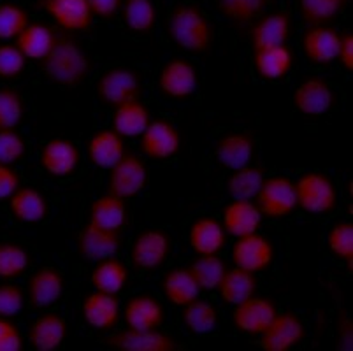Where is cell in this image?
<instances>
[{
    "instance_id": "cell-1",
    "label": "cell",
    "mask_w": 353,
    "mask_h": 351,
    "mask_svg": "<svg viewBox=\"0 0 353 351\" xmlns=\"http://www.w3.org/2000/svg\"><path fill=\"white\" fill-rule=\"evenodd\" d=\"M41 69L50 81L74 88L90 76L92 63L78 41L67 34H57L53 48L41 60Z\"/></svg>"
},
{
    "instance_id": "cell-2",
    "label": "cell",
    "mask_w": 353,
    "mask_h": 351,
    "mask_svg": "<svg viewBox=\"0 0 353 351\" xmlns=\"http://www.w3.org/2000/svg\"><path fill=\"white\" fill-rule=\"evenodd\" d=\"M167 34L176 46L188 53H206L213 46V25L199 6L194 4H179L172 9Z\"/></svg>"
},
{
    "instance_id": "cell-3",
    "label": "cell",
    "mask_w": 353,
    "mask_h": 351,
    "mask_svg": "<svg viewBox=\"0 0 353 351\" xmlns=\"http://www.w3.org/2000/svg\"><path fill=\"white\" fill-rule=\"evenodd\" d=\"M297 208L310 214H329L338 208V190L323 172H304L295 183Z\"/></svg>"
},
{
    "instance_id": "cell-4",
    "label": "cell",
    "mask_w": 353,
    "mask_h": 351,
    "mask_svg": "<svg viewBox=\"0 0 353 351\" xmlns=\"http://www.w3.org/2000/svg\"><path fill=\"white\" fill-rule=\"evenodd\" d=\"M95 92L102 104L117 109L118 106L137 101L143 93V85L134 70L114 67L101 74L95 85Z\"/></svg>"
},
{
    "instance_id": "cell-5",
    "label": "cell",
    "mask_w": 353,
    "mask_h": 351,
    "mask_svg": "<svg viewBox=\"0 0 353 351\" xmlns=\"http://www.w3.org/2000/svg\"><path fill=\"white\" fill-rule=\"evenodd\" d=\"M255 204L262 212V217L274 218V220L288 217L297 209L295 183L285 176L265 178L255 195Z\"/></svg>"
},
{
    "instance_id": "cell-6",
    "label": "cell",
    "mask_w": 353,
    "mask_h": 351,
    "mask_svg": "<svg viewBox=\"0 0 353 351\" xmlns=\"http://www.w3.org/2000/svg\"><path fill=\"white\" fill-rule=\"evenodd\" d=\"M148 183V169L143 160L136 154L125 153L111 169H109L108 190L117 197H137Z\"/></svg>"
},
{
    "instance_id": "cell-7",
    "label": "cell",
    "mask_w": 353,
    "mask_h": 351,
    "mask_svg": "<svg viewBox=\"0 0 353 351\" xmlns=\"http://www.w3.org/2000/svg\"><path fill=\"white\" fill-rule=\"evenodd\" d=\"M306 339V327L292 311L278 313L264 332L260 334V346L265 351H290Z\"/></svg>"
},
{
    "instance_id": "cell-8",
    "label": "cell",
    "mask_w": 353,
    "mask_h": 351,
    "mask_svg": "<svg viewBox=\"0 0 353 351\" xmlns=\"http://www.w3.org/2000/svg\"><path fill=\"white\" fill-rule=\"evenodd\" d=\"M278 314L274 301L269 297H256L252 295L246 301L234 305L232 321L241 332L252 337H260Z\"/></svg>"
},
{
    "instance_id": "cell-9",
    "label": "cell",
    "mask_w": 353,
    "mask_h": 351,
    "mask_svg": "<svg viewBox=\"0 0 353 351\" xmlns=\"http://www.w3.org/2000/svg\"><path fill=\"white\" fill-rule=\"evenodd\" d=\"M171 253V241L157 228L143 230L130 248V262L137 270H155L165 263Z\"/></svg>"
},
{
    "instance_id": "cell-10",
    "label": "cell",
    "mask_w": 353,
    "mask_h": 351,
    "mask_svg": "<svg viewBox=\"0 0 353 351\" xmlns=\"http://www.w3.org/2000/svg\"><path fill=\"white\" fill-rule=\"evenodd\" d=\"M35 6L65 32H86L94 25L95 16L86 0H37Z\"/></svg>"
},
{
    "instance_id": "cell-11",
    "label": "cell",
    "mask_w": 353,
    "mask_h": 351,
    "mask_svg": "<svg viewBox=\"0 0 353 351\" xmlns=\"http://www.w3.org/2000/svg\"><path fill=\"white\" fill-rule=\"evenodd\" d=\"M234 265L256 274L264 272L274 259V248L265 236H260L259 232L245 237H237L230 251Z\"/></svg>"
},
{
    "instance_id": "cell-12",
    "label": "cell",
    "mask_w": 353,
    "mask_h": 351,
    "mask_svg": "<svg viewBox=\"0 0 353 351\" xmlns=\"http://www.w3.org/2000/svg\"><path fill=\"white\" fill-rule=\"evenodd\" d=\"M105 344L120 351H174L178 348L174 337L160 332L159 328L153 330L127 328L105 337Z\"/></svg>"
},
{
    "instance_id": "cell-13",
    "label": "cell",
    "mask_w": 353,
    "mask_h": 351,
    "mask_svg": "<svg viewBox=\"0 0 353 351\" xmlns=\"http://www.w3.org/2000/svg\"><path fill=\"white\" fill-rule=\"evenodd\" d=\"M181 148V135L169 121H150L141 134V151L152 160H169L178 154Z\"/></svg>"
},
{
    "instance_id": "cell-14",
    "label": "cell",
    "mask_w": 353,
    "mask_h": 351,
    "mask_svg": "<svg viewBox=\"0 0 353 351\" xmlns=\"http://www.w3.org/2000/svg\"><path fill=\"white\" fill-rule=\"evenodd\" d=\"M199 86L197 70L188 60L174 58L162 67L159 76V88L165 97L183 101L194 95Z\"/></svg>"
},
{
    "instance_id": "cell-15",
    "label": "cell",
    "mask_w": 353,
    "mask_h": 351,
    "mask_svg": "<svg viewBox=\"0 0 353 351\" xmlns=\"http://www.w3.org/2000/svg\"><path fill=\"white\" fill-rule=\"evenodd\" d=\"M341 32L330 25L307 27L303 34L304 57L314 66H329L338 60Z\"/></svg>"
},
{
    "instance_id": "cell-16",
    "label": "cell",
    "mask_w": 353,
    "mask_h": 351,
    "mask_svg": "<svg viewBox=\"0 0 353 351\" xmlns=\"http://www.w3.org/2000/svg\"><path fill=\"white\" fill-rule=\"evenodd\" d=\"M292 32V18L288 12H264L252 23L250 41L253 50L287 44Z\"/></svg>"
},
{
    "instance_id": "cell-17",
    "label": "cell",
    "mask_w": 353,
    "mask_h": 351,
    "mask_svg": "<svg viewBox=\"0 0 353 351\" xmlns=\"http://www.w3.org/2000/svg\"><path fill=\"white\" fill-rule=\"evenodd\" d=\"M121 248V236L117 230H104L95 225L88 223L78 236L79 255L85 257L90 262L117 257Z\"/></svg>"
},
{
    "instance_id": "cell-18",
    "label": "cell",
    "mask_w": 353,
    "mask_h": 351,
    "mask_svg": "<svg viewBox=\"0 0 353 351\" xmlns=\"http://www.w3.org/2000/svg\"><path fill=\"white\" fill-rule=\"evenodd\" d=\"M79 148L67 139H51L41 150V166L53 178H67L79 166Z\"/></svg>"
},
{
    "instance_id": "cell-19",
    "label": "cell",
    "mask_w": 353,
    "mask_h": 351,
    "mask_svg": "<svg viewBox=\"0 0 353 351\" xmlns=\"http://www.w3.org/2000/svg\"><path fill=\"white\" fill-rule=\"evenodd\" d=\"M262 223V212L253 201L246 199H232L221 212V225L227 236L245 237L259 232Z\"/></svg>"
},
{
    "instance_id": "cell-20",
    "label": "cell",
    "mask_w": 353,
    "mask_h": 351,
    "mask_svg": "<svg viewBox=\"0 0 353 351\" xmlns=\"http://www.w3.org/2000/svg\"><path fill=\"white\" fill-rule=\"evenodd\" d=\"M334 93L322 77H307L294 93V106L304 116H322L330 111Z\"/></svg>"
},
{
    "instance_id": "cell-21",
    "label": "cell",
    "mask_w": 353,
    "mask_h": 351,
    "mask_svg": "<svg viewBox=\"0 0 353 351\" xmlns=\"http://www.w3.org/2000/svg\"><path fill=\"white\" fill-rule=\"evenodd\" d=\"M63 294V278L59 269L43 267L35 270L27 285L28 302L35 309H48L60 301Z\"/></svg>"
},
{
    "instance_id": "cell-22",
    "label": "cell",
    "mask_w": 353,
    "mask_h": 351,
    "mask_svg": "<svg viewBox=\"0 0 353 351\" xmlns=\"http://www.w3.org/2000/svg\"><path fill=\"white\" fill-rule=\"evenodd\" d=\"M253 67L262 81H280L294 67V53L287 44L253 50Z\"/></svg>"
},
{
    "instance_id": "cell-23",
    "label": "cell",
    "mask_w": 353,
    "mask_h": 351,
    "mask_svg": "<svg viewBox=\"0 0 353 351\" xmlns=\"http://www.w3.org/2000/svg\"><path fill=\"white\" fill-rule=\"evenodd\" d=\"M83 317L92 328L109 332L120 320V301L117 295L95 290L83 302Z\"/></svg>"
},
{
    "instance_id": "cell-24",
    "label": "cell",
    "mask_w": 353,
    "mask_h": 351,
    "mask_svg": "<svg viewBox=\"0 0 353 351\" xmlns=\"http://www.w3.org/2000/svg\"><path fill=\"white\" fill-rule=\"evenodd\" d=\"M67 337V321L59 313H44L35 318L28 330V343L35 351L59 350Z\"/></svg>"
},
{
    "instance_id": "cell-25",
    "label": "cell",
    "mask_w": 353,
    "mask_h": 351,
    "mask_svg": "<svg viewBox=\"0 0 353 351\" xmlns=\"http://www.w3.org/2000/svg\"><path fill=\"white\" fill-rule=\"evenodd\" d=\"M255 153V141L246 132H234L223 135L214 146V157L221 167L236 170L252 162Z\"/></svg>"
},
{
    "instance_id": "cell-26",
    "label": "cell",
    "mask_w": 353,
    "mask_h": 351,
    "mask_svg": "<svg viewBox=\"0 0 353 351\" xmlns=\"http://www.w3.org/2000/svg\"><path fill=\"white\" fill-rule=\"evenodd\" d=\"M8 208L18 223L34 225L46 220L48 217L46 197L34 186H20L8 199Z\"/></svg>"
},
{
    "instance_id": "cell-27",
    "label": "cell",
    "mask_w": 353,
    "mask_h": 351,
    "mask_svg": "<svg viewBox=\"0 0 353 351\" xmlns=\"http://www.w3.org/2000/svg\"><path fill=\"white\" fill-rule=\"evenodd\" d=\"M188 243L197 255H218L227 244V232L213 217H202L190 225Z\"/></svg>"
},
{
    "instance_id": "cell-28",
    "label": "cell",
    "mask_w": 353,
    "mask_h": 351,
    "mask_svg": "<svg viewBox=\"0 0 353 351\" xmlns=\"http://www.w3.org/2000/svg\"><path fill=\"white\" fill-rule=\"evenodd\" d=\"M128 221V209L125 199L117 197L113 193L95 199L90 205L88 223L104 230L121 232Z\"/></svg>"
},
{
    "instance_id": "cell-29",
    "label": "cell",
    "mask_w": 353,
    "mask_h": 351,
    "mask_svg": "<svg viewBox=\"0 0 353 351\" xmlns=\"http://www.w3.org/2000/svg\"><path fill=\"white\" fill-rule=\"evenodd\" d=\"M86 153H88V160L95 167L111 169L127 151H125L123 137L118 135L113 128H104L90 137Z\"/></svg>"
},
{
    "instance_id": "cell-30",
    "label": "cell",
    "mask_w": 353,
    "mask_h": 351,
    "mask_svg": "<svg viewBox=\"0 0 353 351\" xmlns=\"http://www.w3.org/2000/svg\"><path fill=\"white\" fill-rule=\"evenodd\" d=\"M125 323L128 328L153 330L163 323V308L152 295H134L125 305Z\"/></svg>"
},
{
    "instance_id": "cell-31",
    "label": "cell",
    "mask_w": 353,
    "mask_h": 351,
    "mask_svg": "<svg viewBox=\"0 0 353 351\" xmlns=\"http://www.w3.org/2000/svg\"><path fill=\"white\" fill-rule=\"evenodd\" d=\"M160 288H162V294L167 302H171L172 305H178V308H185L188 302L197 299L201 294V288L195 283L194 276L185 267H176V269L169 270L162 278Z\"/></svg>"
},
{
    "instance_id": "cell-32",
    "label": "cell",
    "mask_w": 353,
    "mask_h": 351,
    "mask_svg": "<svg viewBox=\"0 0 353 351\" xmlns=\"http://www.w3.org/2000/svg\"><path fill=\"white\" fill-rule=\"evenodd\" d=\"M54 39H57V32L50 25L37 21V23H28L16 37L14 44L25 54V58L41 62L53 48Z\"/></svg>"
},
{
    "instance_id": "cell-33",
    "label": "cell",
    "mask_w": 353,
    "mask_h": 351,
    "mask_svg": "<svg viewBox=\"0 0 353 351\" xmlns=\"http://www.w3.org/2000/svg\"><path fill=\"white\" fill-rule=\"evenodd\" d=\"M128 278H130L128 267L117 257H111V259L97 262L90 274V283L97 292L117 295L127 286Z\"/></svg>"
},
{
    "instance_id": "cell-34",
    "label": "cell",
    "mask_w": 353,
    "mask_h": 351,
    "mask_svg": "<svg viewBox=\"0 0 353 351\" xmlns=\"http://www.w3.org/2000/svg\"><path fill=\"white\" fill-rule=\"evenodd\" d=\"M150 121H152L150 112L137 99V101L118 106L113 116V130L123 139H137L146 130Z\"/></svg>"
},
{
    "instance_id": "cell-35",
    "label": "cell",
    "mask_w": 353,
    "mask_h": 351,
    "mask_svg": "<svg viewBox=\"0 0 353 351\" xmlns=\"http://www.w3.org/2000/svg\"><path fill=\"white\" fill-rule=\"evenodd\" d=\"M256 288H259V281L253 272L234 267V269L227 270L216 290L223 302L236 305L255 295Z\"/></svg>"
},
{
    "instance_id": "cell-36",
    "label": "cell",
    "mask_w": 353,
    "mask_h": 351,
    "mask_svg": "<svg viewBox=\"0 0 353 351\" xmlns=\"http://www.w3.org/2000/svg\"><path fill=\"white\" fill-rule=\"evenodd\" d=\"M121 18L134 34H150L157 27L159 11L153 0H121Z\"/></svg>"
},
{
    "instance_id": "cell-37",
    "label": "cell",
    "mask_w": 353,
    "mask_h": 351,
    "mask_svg": "<svg viewBox=\"0 0 353 351\" xmlns=\"http://www.w3.org/2000/svg\"><path fill=\"white\" fill-rule=\"evenodd\" d=\"M216 6L227 21L243 28L264 14L271 6V0H216Z\"/></svg>"
},
{
    "instance_id": "cell-38",
    "label": "cell",
    "mask_w": 353,
    "mask_h": 351,
    "mask_svg": "<svg viewBox=\"0 0 353 351\" xmlns=\"http://www.w3.org/2000/svg\"><path fill=\"white\" fill-rule=\"evenodd\" d=\"M350 0H297L301 19L307 27L330 25L348 8Z\"/></svg>"
},
{
    "instance_id": "cell-39",
    "label": "cell",
    "mask_w": 353,
    "mask_h": 351,
    "mask_svg": "<svg viewBox=\"0 0 353 351\" xmlns=\"http://www.w3.org/2000/svg\"><path fill=\"white\" fill-rule=\"evenodd\" d=\"M183 323L195 336H206L213 332L218 323V313L213 304L202 299H194L185 305L183 311Z\"/></svg>"
},
{
    "instance_id": "cell-40",
    "label": "cell",
    "mask_w": 353,
    "mask_h": 351,
    "mask_svg": "<svg viewBox=\"0 0 353 351\" xmlns=\"http://www.w3.org/2000/svg\"><path fill=\"white\" fill-rule=\"evenodd\" d=\"M265 179V172L262 167L245 166L239 169L232 170L229 181H227V190H229L232 199H246L253 201L256 192L260 190L262 183Z\"/></svg>"
},
{
    "instance_id": "cell-41",
    "label": "cell",
    "mask_w": 353,
    "mask_h": 351,
    "mask_svg": "<svg viewBox=\"0 0 353 351\" xmlns=\"http://www.w3.org/2000/svg\"><path fill=\"white\" fill-rule=\"evenodd\" d=\"M30 253L21 244L12 241L0 243V279L12 281L27 272L30 267Z\"/></svg>"
},
{
    "instance_id": "cell-42",
    "label": "cell",
    "mask_w": 353,
    "mask_h": 351,
    "mask_svg": "<svg viewBox=\"0 0 353 351\" xmlns=\"http://www.w3.org/2000/svg\"><path fill=\"white\" fill-rule=\"evenodd\" d=\"M188 270L194 276L195 283L201 288V292H214L220 285L221 278L225 276L227 265L225 262L216 255H201L195 262H192V265L188 267Z\"/></svg>"
},
{
    "instance_id": "cell-43",
    "label": "cell",
    "mask_w": 353,
    "mask_h": 351,
    "mask_svg": "<svg viewBox=\"0 0 353 351\" xmlns=\"http://www.w3.org/2000/svg\"><path fill=\"white\" fill-rule=\"evenodd\" d=\"M30 23V14L14 2L0 4V41H12Z\"/></svg>"
},
{
    "instance_id": "cell-44",
    "label": "cell",
    "mask_w": 353,
    "mask_h": 351,
    "mask_svg": "<svg viewBox=\"0 0 353 351\" xmlns=\"http://www.w3.org/2000/svg\"><path fill=\"white\" fill-rule=\"evenodd\" d=\"M327 246L334 257L348 263L352 270L353 262V223L352 221H339L334 225L327 234Z\"/></svg>"
},
{
    "instance_id": "cell-45",
    "label": "cell",
    "mask_w": 353,
    "mask_h": 351,
    "mask_svg": "<svg viewBox=\"0 0 353 351\" xmlns=\"http://www.w3.org/2000/svg\"><path fill=\"white\" fill-rule=\"evenodd\" d=\"M25 114L23 101L18 90L0 88V132L11 130L21 123Z\"/></svg>"
},
{
    "instance_id": "cell-46",
    "label": "cell",
    "mask_w": 353,
    "mask_h": 351,
    "mask_svg": "<svg viewBox=\"0 0 353 351\" xmlns=\"http://www.w3.org/2000/svg\"><path fill=\"white\" fill-rule=\"evenodd\" d=\"M27 66V58L12 43L0 44V79L14 81Z\"/></svg>"
},
{
    "instance_id": "cell-47",
    "label": "cell",
    "mask_w": 353,
    "mask_h": 351,
    "mask_svg": "<svg viewBox=\"0 0 353 351\" xmlns=\"http://www.w3.org/2000/svg\"><path fill=\"white\" fill-rule=\"evenodd\" d=\"M27 154V143L16 128L0 132V163L14 166L20 163Z\"/></svg>"
},
{
    "instance_id": "cell-48",
    "label": "cell",
    "mask_w": 353,
    "mask_h": 351,
    "mask_svg": "<svg viewBox=\"0 0 353 351\" xmlns=\"http://www.w3.org/2000/svg\"><path fill=\"white\" fill-rule=\"evenodd\" d=\"M25 304L23 290L12 283L0 285V317L12 318L20 313Z\"/></svg>"
},
{
    "instance_id": "cell-49",
    "label": "cell",
    "mask_w": 353,
    "mask_h": 351,
    "mask_svg": "<svg viewBox=\"0 0 353 351\" xmlns=\"http://www.w3.org/2000/svg\"><path fill=\"white\" fill-rule=\"evenodd\" d=\"M23 350V337L14 323L9 318L0 317V351H21Z\"/></svg>"
},
{
    "instance_id": "cell-50",
    "label": "cell",
    "mask_w": 353,
    "mask_h": 351,
    "mask_svg": "<svg viewBox=\"0 0 353 351\" xmlns=\"http://www.w3.org/2000/svg\"><path fill=\"white\" fill-rule=\"evenodd\" d=\"M20 186V174L12 169V166L0 163V202L8 201Z\"/></svg>"
},
{
    "instance_id": "cell-51",
    "label": "cell",
    "mask_w": 353,
    "mask_h": 351,
    "mask_svg": "<svg viewBox=\"0 0 353 351\" xmlns=\"http://www.w3.org/2000/svg\"><path fill=\"white\" fill-rule=\"evenodd\" d=\"M86 2H88L92 14L101 19L111 21L120 14L121 0H86Z\"/></svg>"
},
{
    "instance_id": "cell-52",
    "label": "cell",
    "mask_w": 353,
    "mask_h": 351,
    "mask_svg": "<svg viewBox=\"0 0 353 351\" xmlns=\"http://www.w3.org/2000/svg\"><path fill=\"white\" fill-rule=\"evenodd\" d=\"M338 60L341 62L343 69L352 72L353 70V34L350 30L343 32L341 41H339Z\"/></svg>"
}]
</instances>
